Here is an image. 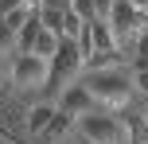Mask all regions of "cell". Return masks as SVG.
<instances>
[{
	"instance_id": "1",
	"label": "cell",
	"mask_w": 148,
	"mask_h": 144,
	"mask_svg": "<svg viewBox=\"0 0 148 144\" xmlns=\"http://www.w3.org/2000/svg\"><path fill=\"white\" fill-rule=\"evenodd\" d=\"M82 86L94 98L97 109L113 113V109H125L133 101V70H97V74H82Z\"/></svg>"
},
{
	"instance_id": "2",
	"label": "cell",
	"mask_w": 148,
	"mask_h": 144,
	"mask_svg": "<svg viewBox=\"0 0 148 144\" xmlns=\"http://www.w3.org/2000/svg\"><path fill=\"white\" fill-rule=\"evenodd\" d=\"M78 132L86 144H125V125H121L117 113H105V109H94V113L78 117Z\"/></svg>"
},
{
	"instance_id": "3",
	"label": "cell",
	"mask_w": 148,
	"mask_h": 144,
	"mask_svg": "<svg viewBox=\"0 0 148 144\" xmlns=\"http://www.w3.org/2000/svg\"><path fill=\"white\" fill-rule=\"evenodd\" d=\"M105 23H109V31H113V39H117V47L136 43V39L144 35V27H148V20L136 12L133 4H129V0H113V8H109V16H105Z\"/></svg>"
},
{
	"instance_id": "4",
	"label": "cell",
	"mask_w": 148,
	"mask_h": 144,
	"mask_svg": "<svg viewBox=\"0 0 148 144\" xmlns=\"http://www.w3.org/2000/svg\"><path fill=\"white\" fill-rule=\"evenodd\" d=\"M78 70H82V55H78V43L74 39H62V47H59V55L51 59V78H47V90L59 98L66 86H74V78H78Z\"/></svg>"
},
{
	"instance_id": "5",
	"label": "cell",
	"mask_w": 148,
	"mask_h": 144,
	"mask_svg": "<svg viewBox=\"0 0 148 144\" xmlns=\"http://www.w3.org/2000/svg\"><path fill=\"white\" fill-rule=\"evenodd\" d=\"M51 78V62L35 59V55H16L12 62V86L16 90H43Z\"/></svg>"
},
{
	"instance_id": "6",
	"label": "cell",
	"mask_w": 148,
	"mask_h": 144,
	"mask_svg": "<svg viewBox=\"0 0 148 144\" xmlns=\"http://www.w3.org/2000/svg\"><path fill=\"white\" fill-rule=\"evenodd\" d=\"M55 105H59V113H66V117H74V121H78V117H86V113H94V98H90L86 93V86L82 82H74V86H66V90L59 93V98H55Z\"/></svg>"
},
{
	"instance_id": "7",
	"label": "cell",
	"mask_w": 148,
	"mask_h": 144,
	"mask_svg": "<svg viewBox=\"0 0 148 144\" xmlns=\"http://www.w3.org/2000/svg\"><path fill=\"white\" fill-rule=\"evenodd\" d=\"M86 39H90V55H113V51H121L105 20H90L86 23ZM82 62H86V59H82Z\"/></svg>"
},
{
	"instance_id": "8",
	"label": "cell",
	"mask_w": 148,
	"mask_h": 144,
	"mask_svg": "<svg viewBox=\"0 0 148 144\" xmlns=\"http://www.w3.org/2000/svg\"><path fill=\"white\" fill-rule=\"evenodd\" d=\"M55 117H59V105H55V101H39V105H31V109H27V132L39 140L47 129H51Z\"/></svg>"
},
{
	"instance_id": "9",
	"label": "cell",
	"mask_w": 148,
	"mask_h": 144,
	"mask_svg": "<svg viewBox=\"0 0 148 144\" xmlns=\"http://www.w3.org/2000/svg\"><path fill=\"white\" fill-rule=\"evenodd\" d=\"M74 132V117H66V113H59L51 121V129L39 136V144H66V136Z\"/></svg>"
},
{
	"instance_id": "10",
	"label": "cell",
	"mask_w": 148,
	"mask_h": 144,
	"mask_svg": "<svg viewBox=\"0 0 148 144\" xmlns=\"http://www.w3.org/2000/svg\"><path fill=\"white\" fill-rule=\"evenodd\" d=\"M59 47H62V39L55 35V31H39V39H35V47H31V55H35V59H43V62H51L55 55H59Z\"/></svg>"
},
{
	"instance_id": "11",
	"label": "cell",
	"mask_w": 148,
	"mask_h": 144,
	"mask_svg": "<svg viewBox=\"0 0 148 144\" xmlns=\"http://www.w3.org/2000/svg\"><path fill=\"white\" fill-rule=\"evenodd\" d=\"M121 125H125V140L129 144H148V121H144V113L129 117V121H121Z\"/></svg>"
},
{
	"instance_id": "12",
	"label": "cell",
	"mask_w": 148,
	"mask_h": 144,
	"mask_svg": "<svg viewBox=\"0 0 148 144\" xmlns=\"http://www.w3.org/2000/svg\"><path fill=\"white\" fill-rule=\"evenodd\" d=\"M31 16H35V12H27V8H12V12H4V16H0V23H4L8 31H16V35H20V31L27 27V20H31Z\"/></svg>"
},
{
	"instance_id": "13",
	"label": "cell",
	"mask_w": 148,
	"mask_h": 144,
	"mask_svg": "<svg viewBox=\"0 0 148 144\" xmlns=\"http://www.w3.org/2000/svg\"><path fill=\"white\" fill-rule=\"evenodd\" d=\"M12 51H16V31H8L0 23V55H12Z\"/></svg>"
},
{
	"instance_id": "14",
	"label": "cell",
	"mask_w": 148,
	"mask_h": 144,
	"mask_svg": "<svg viewBox=\"0 0 148 144\" xmlns=\"http://www.w3.org/2000/svg\"><path fill=\"white\" fill-rule=\"evenodd\" d=\"M133 90L148 98V70H140V74H133Z\"/></svg>"
},
{
	"instance_id": "15",
	"label": "cell",
	"mask_w": 148,
	"mask_h": 144,
	"mask_svg": "<svg viewBox=\"0 0 148 144\" xmlns=\"http://www.w3.org/2000/svg\"><path fill=\"white\" fill-rule=\"evenodd\" d=\"M43 8H51V12H70L74 0H43Z\"/></svg>"
},
{
	"instance_id": "16",
	"label": "cell",
	"mask_w": 148,
	"mask_h": 144,
	"mask_svg": "<svg viewBox=\"0 0 148 144\" xmlns=\"http://www.w3.org/2000/svg\"><path fill=\"white\" fill-rule=\"evenodd\" d=\"M12 8H23V0H0V16L12 12Z\"/></svg>"
},
{
	"instance_id": "17",
	"label": "cell",
	"mask_w": 148,
	"mask_h": 144,
	"mask_svg": "<svg viewBox=\"0 0 148 144\" xmlns=\"http://www.w3.org/2000/svg\"><path fill=\"white\" fill-rule=\"evenodd\" d=\"M23 8H27V12H35V16H39V12H43V0H23Z\"/></svg>"
},
{
	"instance_id": "18",
	"label": "cell",
	"mask_w": 148,
	"mask_h": 144,
	"mask_svg": "<svg viewBox=\"0 0 148 144\" xmlns=\"http://www.w3.org/2000/svg\"><path fill=\"white\" fill-rule=\"evenodd\" d=\"M129 4H133V8H136L140 16H148V0H129Z\"/></svg>"
},
{
	"instance_id": "19",
	"label": "cell",
	"mask_w": 148,
	"mask_h": 144,
	"mask_svg": "<svg viewBox=\"0 0 148 144\" xmlns=\"http://www.w3.org/2000/svg\"><path fill=\"white\" fill-rule=\"evenodd\" d=\"M0 144H20V140H12V136H0Z\"/></svg>"
},
{
	"instance_id": "20",
	"label": "cell",
	"mask_w": 148,
	"mask_h": 144,
	"mask_svg": "<svg viewBox=\"0 0 148 144\" xmlns=\"http://www.w3.org/2000/svg\"><path fill=\"white\" fill-rule=\"evenodd\" d=\"M144 121H148V109H144Z\"/></svg>"
}]
</instances>
